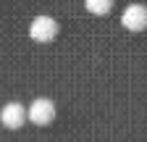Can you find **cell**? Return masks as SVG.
I'll return each mask as SVG.
<instances>
[{
    "instance_id": "5b68a950",
    "label": "cell",
    "mask_w": 147,
    "mask_h": 142,
    "mask_svg": "<svg viewBox=\"0 0 147 142\" xmlns=\"http://www.w3.org/2000/svg\"><path fill=\"white\" fill-rule=\"evenodd\" d=\"M113 8V0H87V11L95 16H105Z\"/></svg>"
},
{
    "instance_id": "3957f363",
    "label": "cell",
    "mask_w": 147,
    "mask_h": 142,
    "mask_svg": "<svg viewBox=\"0 0 147 142\" xmlns=\"http://www.w3.org/2000/svg\"><path fill=\"white\" fill-rule=\"evenodd\" d=\"M121 24H123L126 29H131V32H142V29H147V8H144L142 3H131V5L123 11Z\"/></svg>"
},
{
    "instance_id": "277c9868",
    "label": "cell",
    "mask_w": 147,
    "mask_h": 142,
    "mask_svg": "<svg viewBox=\"0 0 147 142\" xmlns=\"http://www.w3.org/2000/svg\"><path fill=\"white\" fill-rule=\"evenodd\" d=\"M0 121H3V126H8V129H21L24 121H26V108L21 103H8V105H3V111H0Z\"/></svg>"
},
{
    "instance_id": "6da1fadb",
    "label": "cell",
    "mask_w": 147,
    "mask_h": 142,
    "mask_svg": "<svg viewBox=\"0 0 147 142\" xmlns=\"http://www.w3.org/2000/svg\"><path fill=\"white\" fill-rule=\"evenodd\" d=\"M29 37L34 42H50L58 37V21L53 16H37L29 24Z\"/></svg>"
},
{
    "instance_id": "7a4b0ae2",
    "label": "cell",
    "mask_w": 147,
    "mask_h": 142,
    "mask_svg": "<svg viewBox=\"0 0 147 142\" xmlns=\"http://www.w3.org/2000/svg\"><path fill=\"white\" fill-rule=\"evenodd\" d=\"M26 118L37 126H47V124L55 118V103L47 97H37L29 108H26Z\"/></svg>"
}]
</instances>
